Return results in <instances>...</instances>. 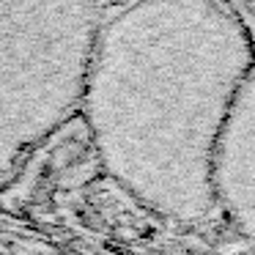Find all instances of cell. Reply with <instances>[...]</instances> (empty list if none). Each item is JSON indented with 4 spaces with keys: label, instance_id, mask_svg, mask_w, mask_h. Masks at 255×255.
Returning <instances> with one entry per match:
<instances>
[{
    "label": "cell",
    "instance_id": "obj_2",
    "mask_svg": "<svg viewBox=\"0 0 255 255\" xmlns=\"http://www.w3.org/2000/svg\"><path fill=\"white\" fill-rule=\"evenodd\" d=\"M105 8L77 0H0V167L83 110Z\"/></svg>",
    "mask_w": 255,
    "mask_h": 255
},
{
    "label": "cell",
    "instance_id": "obj_3",
    "mask_svg": "<svg viewBox=\"0 0 255 255\" xmlns=\"http://www.w3.org/2000/svg\"><path fill=\"white\" fill-rule=\"evenodd\" d=\"M217 206L255 239V69L244 83L217 154Z\"/></svg>",
    "mask_w": 255,
    "mask_h": 255
},
{
    "label": "cell",
    "instance_id": "obj_1",
    "mask_svg": "<svg viewBox=\"0 0 255 255\" xmlns=\"http://www.w3.org/2000/svg\"><path fill=\"white\" fill-rule=\"evenodd\" d=\"M253 69L255 41L236 6H113L83 105L102 167L159 217H211L220 209L217 154Z\"/></svg>",
    "mask_w": 255,
    "mask_h": 255
},
{
    "label": "cell",
    "instance_id": "obj_4",
    "mask_svg": "<svg viewBox=\"0 0 255 255\" xmlns=\"http://www.w3.org/2000/svg\"><path fill=\"white\" fill-rule=\"evenodd\" d=\"M242 11H244V17H250V19H253V25H255V3H247V6H242Z\"/></svg>",
    "mask_w": 255,
    "mask_h": 255
}]
</instances>
